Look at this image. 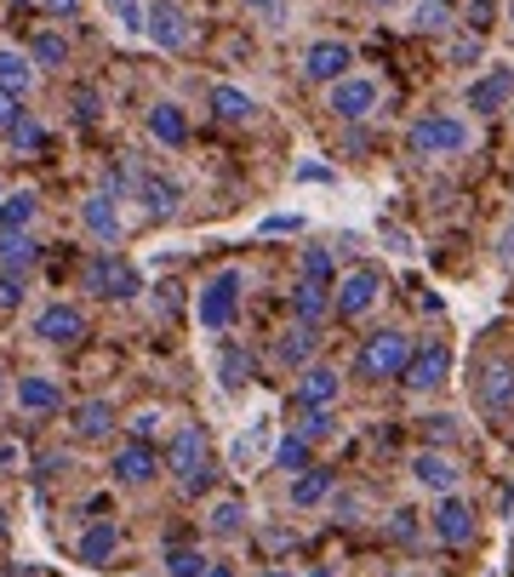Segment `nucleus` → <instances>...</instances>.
Segmentation results:
<instances>
[{"label": "nucleus", "instance_id": "9", "mask_svg": "<svg viewBox=\"0 0 514 577\" xmlns=\"http://www.w3.org/2000/svg\"><path fill=\"white\" fill-rule=\"evenodd\" d=\"M377 297H383V274L377 269H349L343 281H338V315L343 320H360V315L377 309Z\"/></svg>", "mask_w": 514, "mask_h": 577}, {"label": "nucleus", "instance_id": "27", "mask_svg": "<svg viewBox=\"0 0 514 577\" xmlns=\"http://www.w3.org/2000/svg\"><path fill=\"white\" fill-rule=\"evenodd\" d=\"M35 258H40V246L30 240V229H23V235H0V269H7V274H23Z\"/></svg>", "mask_w": 514, "mask_h": 577}, {"label": "nucleus", "instance_id": "36", "mask_svg": "<svg viewBox=\"0 0 514 577\" xmlns=\"http://www.w3.org/2000/svg\"><path fill=\"white\" fill-rule=\"evenodd\" d=\"M274 463L292 469V474H303V469H308V440H303V435H287V440L274 446Z\"/></svg>", "mask_w": 514, "mask_h": 577}, {"label": "nucleus", "instance_id": "51", "mask_svg": "<svg viewBox=\"0 0 514 577\" xmlns=\"http://www.w3.org/2000/svg\"><path fill=\"white\" fill-rule=\"evenodd\" d=\"M74 109H81V120H92V115H97V97H92V92H81V97H74Z\"/></svg>", "mask_w": 514, "mask_h": 577}, {"label": "nucleus", "instance_id": "24", "mask_svg": "<svg viewBox=\"0 0 514 577\" xmlns=\"http://www.w3.org/2000/svg\"><path fill=\"white\" fill-rule=\"evenodd\" d=\"M315 349H320V326H303L297 320L292 332L274 343V355H280V366H308V361H315Z\"/></svg>", "mask_w": 514, "mask_h": 577}, {"label": "nucleus", "instance_id": "60", "mask_svg": "<svg viewBox=\"0 0 514 577\" xmlns=\"http://www.w3.org/2000/svg\"><path fill=\"white\" fill-rule=\"evenodd\" d=\"M0 200H7V189H0Z\"/></svg>", "mask_w": 514, "mask_h": 577}, {"label": "nucleus", "instance_id": "21", "mask_svg": "<svg viewBox=\"0 0 514 577\" xmlns=\"http://www.w3.org/2000/svg\"><path fill=\"white\" fill-rule=\"evenodd\" d=\"M69 429H74V440H103V435H115V407H109V400H86V407H74Z\"/></svg>", "mask_w": 514, "mask_h": 577}, {"label": "nucleus", "instance_id": "61", "mask_svg": "<svg viewBox=\"0 0 514 577\" xmlns=\"http://www.w3.org/2000/svg\"><path fill=\"white\" fill-rule=\"evenodd\" d=\"M0 384H7V378H0Z\"/></svg>", "mask_w": 514, "mask_h": 577}, {"label": "nucleus", "instance_id": "30", "mask_svg": "<svg viewBox=\"0 0 514 577\" xmlns=\"http://www.w3.org/2000/svg\"><path fill=\"white\" fill-rule=\"evenodd\" d=\"M212 109H218V120H252L257 115V104L241 86H212Z\"/></svg>", "mask_w": 514, "mask_h": 577}, {"label": "nucleus", "instance_id": "34", "mask_svg": "<svg viewBox=\"0 0 514 577\" xmlns=\"http://www.w3.org/2000/svg\"><path fill=\"white\" fill-rule=\"evenodd\" d=\"M297 435H303L308 446H315V440H326V435H338V417H331V407H315V412H303Z\"/></svg>", "mask_w": 514, "mask_h": 577}, {"label": "nucleus", "instance_id": "46", "mask_svg": "<svg viewBox=\"0 0 514 577\" xmlns=\"http://www.w3.org/2000/svg\"><path fill=\"white\" fill-rule=\"evenodd\" d=\"M40 7H46L51 17H74V12H81V0H40Z\"/></svg>", "mask_w": 514, "mask_h": 577}, {"label": "nucleus", "instance_id": "44", "mask_svg": "<svg viewBox=\"0 0 514 577\" xmlns=\"http://www.w3.org/2000/svg\"><path fill=\"white\" fill-rule=\"evenodd\" d=\"M252 12H264L269 23H287V0H246Z\"/></svg>", "mask_w": 514, "mask_h": 577}, {"label": "nucleus", "instance_id": "6", "mask_svg": "<svg viewBox=\"0 0 514 577\" xmlns=\"http://www.w3.org/2000/svg\"><path fill=\"white\" fill-rule=\"evenodd\" d=\"M411 395H434L446 378H452V343H423L418 355H411V366L400 372Z\"/></svg>", "mask_w": 514, "mask_h": 577}, {"label": "nucleus", "instance_id": "48", "mask_svg": "<svg viewBox=\"0 0 514 577\" xmlns=\"http://www.w3.org/2000/svg\"><path fill=\"white\" fill-rule=\"evenodd\" d=\"M429 435H434V440H452L457 423H452V417H429Z\"/></svg>", "mask_w": 514, "mask_h": 577}, {"label": "nucleus", "instance_id": "52", "mask_svg": "<svg viewBox=\"0 0 514 577\" xmlns=\"http://www.w3.org/2000/svg\"><path fill=\"white\" fill-rule=\"evenodd\" d=\"M503 258L514 263V223H509V229H503Z\"/></svg>", "mask_w": 514, "mask_h": 577}, {"label": "nucleus", "instance_id": "42", "mask_svg": "<svg viewBox=\"0 0 514 577\" xmlns=\"http://www.w3.org/2000/svg\"><path fill=\"white\" fill-rule=\"evenodd\" d=\"M446 58H452V63H475V58H480V35H457V40L446 46Z\"/></svg>", "mask_w": 514, "mask_h": 577}, {"label": "nucleus", "instance_id": "26", "mask_svg": "<svg viewBox=\"0 0 514 577\" xmlns=\"http://www.w3.org/2000/svg\"><path fill=\"white\" fill-rule=\"evenodd\" d=\"M326 497H331V469L308 463L297 481H292V504H297V509H315V504H326Z\"/></svg>", "mask_w": 514, "mask_h": 577}, {"label": "nucleus", "instance_id": "20", "mask_svg": "<svg viewBox=\"0 0 514 577\" xmlns=\"http://www.w3.org/2000/svg\"><path fill=\"white\" fill-rule=\"evenodd\" d=\"M331 309H338L331 286H320V281H297V292H292V315H297L303 326H320Z\"/></svg>", "mask_w": 514, "mask_h": 577}, {"label": "nucleus", "instance_id": "29", "mask_svg": "<svg viewBox=\"0 0 514 577\" xmlns=\"http://www.w3.org/2000/svg\"><path fill=\"white\" fill-rule=\"evenodd\" d=\"M411 30L418 35H446L452 30V0H418V7H411Z\"/></svg>", "mask_w": 514, "mask_h": 577}, {"label": "nucleus", "instance_id": "59", "mask_svg": "<svg viewBox=\"0 0 514 577\" xmlns=\"http://www.w3.org/2000/svg\"><path fill=\"white\" fill-rule=\"evenodd\" d=\"M315 577H331V572H315Z\"/></svg>", "mask_w": 514, "mask_h": 577}, {"label": "nucleus", "instance_id": "35", "mask_svg": "<svg viewBox=\"0 0 514 577\" xmlns=\"http://www.w3.org/2000/svg\"><path fill=\"white\" fill-rule=\"evenodd\" d=\"M206 566L212 561H206L200 549H172L166 555V577H206Z\"/></svg>", "mask_w": 514, "mask_h": 577}, {"label": "nucleus", "instance_id": "3", "mask_svg": "<svg viewBox=\"0 0 514 577\" xmlns=\"http://www.w3.org/2000/svg\"><path fill=\"white\" fill-rule=\"evenodd\" d=\"M406 149L418 161H452V155L469 149V120L463 115H423V120H411Z\"/></svg>", "mask_w": 514, "mask_h": 577}, {"label": "nucleus", "instance_id": "41", "mask_svg": "<svg viewBox=\"0 0 514 577\" xmlns=\"http://www.w3.org/2000/svg\"><path fill=\"white\" fill-rule=\"evenodd\" d=\"M23 304V274H0V315H12Z\"/></svg>", "mask_w": 514, "mask_h": 577}, {"label": "nucleus", "instance_id": "50", "mask_svg": "<svg viewBox=\"0 0 514 577\" xmlns=\"http://www.w3.org/2000/svg\"><path fill=\"white\" fill-rule=\"evenodd\" d=\"M297 178H303V184H326L331 172H326V166H297Z\"/></svg>", "mask_w": 514, "mask_h": 577}, {"label": "nucleus", "instance_id": "53", "mask_svg": "<svg viewBox=\"0 0 514 577\" xmlns=\"http://www.w3.org/2000/svg\"><path fill=\"white\" fill-rule=\"evenodd\" d=\"M206 577H235V572H229V566H206Z\"/></svg>", "mask_w": 514, "mask_h": 577}, {"label": "nucleus", "instance_id": "8", "mask_svg": "<svg viewBox=\"0 0 514 577\" xmlns=\"http://www.w3.org/2000/svg\"><path fill=\"white\" fill-rule=\"evenodd\" d=\"M349 63H354V52H349L343 40H315L303 52V81L308 86H338L343 74H349Z\"/></svg>", "mask_w": 514, "mask_h": 577}, {"label": "nucleus", "instance_id": "23", "mask_svg": "<svg viewBox=\"0 0 514 577\" xmlns=\"http://www.w3.org/2000/svg\"><path fill=\"white\" fill-rule=\"evenodd\" d=\"M138 200H143V212L154 223H172L177 217V184L172 178H154V172H149V178L138 184Z\"/></svg>", "mask_w": 514, "mask_h": 577}, {"label": "nucleus", "instance_id": "1", "mask_svg": "<svg viewBox=\"0 0 514 577\" xmlns=\"http://www.w3.org/2000/svg\"><path fill=\"white\" fill-rule=\"evenodd\" d=\"M166 469L177 474V486H184L189 497L212 486V474H218V469H212V440H206L200 423H184V429L172 435V446H166Z\"/></svg>", "mask_w": 514, "mask_h": 577}, {"label": "nucleus", "instance_id": "33", "mask_svg": "<svg viewBox=\"0 0 514 577\" xmlns=\"http://www.w3.org/2000/svg\"><path fill=\"white\" fill-rule=\"evenodd\" d=\"M206 526H212L218 538H235L241 526H246V504H241V497H223V504L212 509V520H206Z\"/></svg>", "mask_w": 514, "mask_h": 577}, {"label": "nucleus", "instance_id": "18", "mask_svg": "<svg viewBox=\"0 0 514 577\" xmlns=\"http://www.w3.org/2000/svg\"><path fill=\"white\" fill-rule=\"evenodd\" d=\"M81 223H86V235H92V240L115 246V240H120V212H115V189L92 195L86 207H81Z\"/></svg>", "mask_w": 514, "mask_h": 577}, {"label": "nucleus", "instance_id": "45", "mask_svg": "<svg viewBox=\"0 0 514 577\" xmlns=\"http://www.w3.org/2000/svg\"><path fill=\"white\" fill-rule=\"evenodd\" d=\"M154 429H161V412H138L132 417V440H149Z\"/></svg>", "mask_w": 514, "mask_h": 577}, {"label": "nucleus", "instance_id": "54", "mask_svg": "<svg viewBox=\"0 0 514 577\" xmlns=\"http://www.w3.org/2000/svg\"><path fill=\"white\" fill-rule=\"evenodd\" d=\"M7 577H35V572H30V566H12V572H7Z\"/></svg>", "mask_w": 514, "mask_h": 577}, {"label": "nucleus", "instance_id": "11", "mask_svg": "<svg viewBox=\"0 0 514 577\" xmlns=\"http://www.w3.org/2000/svg\"><path fill=\"white\" fill-rule=\"evenodd\" d=\"M35 338L51 343V349H69V343L86 338V315L74 309V304H51V309H40V320H35Z\"/></svg>", "mask_w": 514, "mask_h": 577}, {"label": "nucleus", "instance_id": "38", "mask_svg": "<svg viewBox=\"0 0 514 577\" xmlns=\"http://www.w3.org/2000/svg\"><path fill=\"white\" fill-rule=\"evenodd\" d=\"M303 281L331 286V252H326V246H308V252H303Z\"/></svg>", "mask_w": 514, "mask_h": 577}, {"label": "nucleus", "instance_id": "15", "mask_svg": "<svg viewBox=\"0 0 514 577\" xmlns=\"http://www.w3.org/2000/svg\"><path fill=\"white\" fill-rule=\"evenodd\" d=\"M434 538H441V543H452V549L475 543V509L463 504L457 492H452V497H441V509H434Z\"/></svg>", "mask_w": 514, "mask_h": 577}, {"label": "nucleus", "instance_id": "55", "mask_svg": "<svg viewBox=\"0 0 514 577\" xmlns=\"http://www.w3.org/2000/svg\"><path fill=\"white\" fill-rule=\"evenodd\" d=\"M7 532H12V526H7V509H0V538H7Z\"/></svg>", "mask_w": 514, "mask_h": 577}, {"label": "nucleus", "instance_id": "32", "mask_svg": "<svg viewBox=\"0 0 514 577\" xmlns=\"http://www.w3.org/2000/svg\"><path fill=\"white\" fill-rule=\"evenodd\" d=\"M30 58H35V69H58V63L69 58V40H63L58 30H40V35L30 40Z\"/></svg>", "mask_w": 514, "mask_h": 577}, {"label": "nucleus", "instance_id": "28", "mask_svg": "<svg viewBox=\"0 0 514 577\" xmlns=\"http://www.w3.org/2000/svg\"><path fill=\"white\" fill-rule=\"evenodd\" d=\"M30 223H35V195L17 189V195L0 200V235H23Z\"/></svg>", "mask_w": 514, "mask_h": 577}, {"label": "nucleus", "instance_id": "16", "mask_svg": "<svg viewBox=\"0 0 514 577\" xmlns=\"http://www.w3.org/2000/svg\"><path fill=\"white\" fill-rule=\"evenodd\" d=\"M338 389H343V378H338V366H303V378H297V412H315V407H331L338 400Z\"/></svg>", "mask_w": 514, "mask_h": 577}, {"label": "nucleus", "instance_id": "22", "mask_svg": "<svg viewBox=\"0 0 514 577\" xmlns=\"http://www.w3.org/2000/svg\"><path fill=\"white\" fill-rule=\"evenodd\" d=\"M149 138H154V143H166V149H184V143H189V120H184V109H177V104H154V109H149Z\"/></svg>", "mask_w": 514, "mask_h": 577}, {"label": "nucleus", "instance_id": "56", "mask_svg": "<svg viewBox=\"0 0 514 577\" xmlns=\"http://www.w3.org/2000/svg\"><path fill=\"white\" fill-rule=\"evenodd\" d=\"M264 577H292V572H280V566H269V572H264Z\"/></svg>", "mask_w": 514, "mask_h": 577}, {"label": "nucleus", "instance_id": "5", "mask_svg": "<svg viewBox=\"0 0 514 577\" xmlns=\"http://www.w3.org/2000/svg\"><path fill=\"white\" fill-rule=\"evenodd\" d=\"M377 97H383V92H377L372 74H343V81L326 92V109L338 115V120H366V115L377 109Z\"/></svg>", "mask_w": 514, "mask_h": 577}, {"label": "nucleus", "instance_id": "12", "mask_svg": "<svg viewBox=\"0 0 514 577\" xmlns=\"http://www.w3.org/2000/svg\"><path fill=\"white\" fill-rule=\"evenodd\" d=\"M411 481H418L423 492L452 497L457 481H463V469H457V458H446V451H418V458H411Z\"/></svg>", "mask_w": 514, "mask_h": 577}, {"label": "nucleus", "instance_id": "17", "mask_svg": "<svg viewBox=\"0 0 514 577\" xmlns=\"http://www.w3.org/2000/svg\"><path fill=\"white\" fill-rule=\"evenodd\" d=\"M154 469H161V458L149 451V440L120 446V451H115V463H109V474H115L120 486H149V481H154Z\"/></svg>", "mask_w": 514, "mask_h": 577}, {"label": "nucleus", "instance_id": "43", "mask_svg": "<svg viewBox=\"0 0 514 577\" xmlns=\"http://www.w3.org/2000/svg\"><path fill=\"white\" fill-rule=\"evenodd\" d=\"M17 120H23V104H17V92H7V86H0V132H12Z\"/></svg>", "mask_w": 514, "mask_h": 577}, {"label": "nucleus", "instance_id": "19", "mask_svg": "<svg viewBox=\"0 0 514 577\" xmlns=\"http://www.w3.org/2000/svg\"><path fill=\"white\" fill-rule=\"evenodd\" d=\"M115 549H120V526L115 520H92L81 532V543H74V555H81V566H103Z\"/></svg>", "mask_w": 514, "mask_h": 577}, {"label": "nucleus", "instance_id": "58", "mask_svg": "<svg viewBox=\"0 0 514 577\" xmlns=\"http://www.w3.org/2000/svg\"><path fill=\"white\" fill-rule=\"evenodd\" d=\"M509 23H514V0H509Z\"/></svg>", "mask_w": 514, "mask_h": 577}, {"label": "nucleus", "instance_id": "31", "mask_svg": "<svg viewBox=\"0 0 514 577\" xmlns=\"http://www.w3.org/2000/svg\"><path fill=\"white\" fill-rule=\"evenodd\" d=\"M17 400H23L30 412H51V407L63 400V389L51 384V378H23V384H17Z\"/></svg>", "mask_w": 514, "mask_h": 577}, {"label": "nucleus", "instance_id": "14", "mask_svg": "<svg viewBox=\"0 0 514 577\" xmlns=\"http://www.w3.org/2000/svg\"><path fill=\"white\" fill-rule=\"evenodd\" d=\"M463 104H469L475 115H498V109H509V104H514V69H492V74H480Z\"/></svg>", "mask_w": 514, "mask_h": 577}, {"label": "nucleus", "instance_id": "25", "mask_svg": "<svg viewBox=\"0 0 514 577\" xmlns=\"http://www.w3.org/2000/svg\"><path fill=\"white\" fill-rule=\"evenodd\" d=\"M0 86L23 97V92L35 86V58H30V52H12V46H0Z\"/></svg>", "mask_w": 514, "mask_h": 577}, {"label": "nucleus", "instance_id": "49", "mask_svg": "<svg viewBox=\"0 0 514 577\" xmlns=\"http://www.w3.org/2000/svg\"><path fill=\"white\" fill-rule=\"evenodd\" d=\"M469 23H475V30H486V23H492V0H475V7H469Z\"/></svg>", "mask_w": 514, "mask_h": 577}, {"label": "nucleus", "instance_id": "10", "mask_svg": "<svg viewBox=\"0 0 514 577\" xmlns=\"http://www.w3.org/2000/svg\"><path fill=\"white\" fill-rule=\"evenodd\" d=\"M475 400H480L486 417H503L514 407V361H486L480 384H475Z\"/></svg>", "mask_w": 514, "mask_h": 577}, {"label": "nucleus", "instance_id": "40", "mask_svg": "<svg viewBox=\"0 0 514 577\" xmlns=\"http://www.w3.org/2000/svg\"><path fill=\"white\" fill-rule=\"evenodd\" d=\"M7 138H12V149H40V138H46V132H40V120H30V115H23Z\"/></svg>", "mask_w": 514, "mask_h": 577}, {"label": "nucleus", "instance_id": "47", "mask_svg": "<svg viewBox=\"0 0 514 577\" xmlns=\"http://www.w3.org/2000/svg\"><path fill=\"white\" fill-rule=\"evenodd\" d=\"M292 229H297V217H292V212H287V217H269V223H264V235H292Z\"/></svg>", "mask_w": 514, "mask_h": 577}, {"label": "nucleus", "instance_id": "13", "mask_svg": "<svg viewBox=\"0 0 514 577\" xmlns=\"http://www.w3.org/2000/svg\"><path fill=\"white\" fill-rule=\"evenodd\" d=\"M86 286L103 292V297H138V292H143L138 269H132V263H120V258H97V263L86 269Z\"/></svg>", "mask_w": 514, "mask_h": 577}, {"label": "nucleus", "instance_id": "37", "mask_svg": "<svg viewBox=\"0 0 514 577\" xmlns=\"http://www.w3.org/2000/svg\"><path fill=\"white\" fill-rule=\"evenodd\" d=\"M218 372H223V389H241V384L252 378V361L241 355V349H223V361H218Z\"/></svg>", "mask_w": 514, "mask_h": 577}, {"label": "nucleus", "instance_id": "39", "mask_svg": "<svg viewBox=\"0 0 514 577\" xmlns=\"http://www.w3.org/2000/svg\"><path fill=\"white\" fill-rule=\"evenodd\" d=\"M109 7H115V17H120V30H143V23H149L143 0H109Z\"/></svg>", "mask_w": 514, "mask_h": 577}, {"label": "nucleus", "instance_id": "2", "mask_svg": "<svg viewBox=\"0 0 514 577\" xmlns=\"http://www.w3.org/2000/svg\"><path fill=\"white\" fill-rule=\"evenodd\" d=\"M411 355H418V349H411V338L406 332H372L366 343L354 349V378L360 384H389V378H400V372L411 366Z\"/></svg>", "mask_w": 514, "mask_h": 577}, {"label": "nucleus", "instance_id": "57", "mask_svg": "<svg viewBox=\"0 0 514 577\" xmlns=\"http://www.w3.org/2000/svg\"><path fill=\"white\" fill-rule=\"evenodd\" d=\"M366 7H395V0H366Z\"/></svg>", "mask_w": 514, "mask_h": 577}, {"label": "nucleus", "instance_id": "4", "mask_svg": "<svg viewBox=\"0 0 514 577\" xmlns=\"http://www.w3.org/2000/svg\"><path fill=\"white\" fill-rule=\"evenodd\" d=\"M241 292H246L241 269H223V274H212V281L200 286V304H195V315H200V326H206V332H223V326L235 320V309H241Z\"/></svg>", "mask_w": 514, "mask_h": 577}, {"label": "nucleus", "instance_id": "7", "mask_svg": "<svg viewBox=\"0 0 514 577\" xmlns=\"http://www.w3.org/2000/svg\"><path fill=\"white\" fill-rule=\"evenodd\" d=\"M143 35L161 46V52H184V46H189V12L177 7V0H149Z\"/></svg>", "mask_w": 514, "mask_h": 577}]
</instances>
